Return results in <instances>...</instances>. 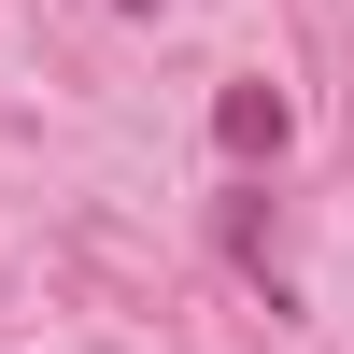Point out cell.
<instances>
[{
	"instance_id": "6da1fadb",
	"label": "cell",
	"mask_w": 354,
	"mask_h": 354,
	"mask_svg": "<svg viewBox=\"0 0 354 354\" xmlns=\"http://www.w3.org/2000/svg\"><path fill=\"white\" fill-rule=\"evenodd\" d=\"M213 128H227V156H270V142H283V100H270V85H227Z\"/></svg>"
},
{
	"instance_id": "7a4b0ae2",
	"label": "cell",
	"mask_w": 354,
	"mask_h": 354,
	"mask_svg": "<svg viewBox=\"0 0 354 354\" xmlns=\"http://www.w3.org/2000/svg\"><path fill=\"white\" fill-rule=\"evenodd\" d=\"M128 15H142V0H128Z\"/></svg>"
}]
</instances>
